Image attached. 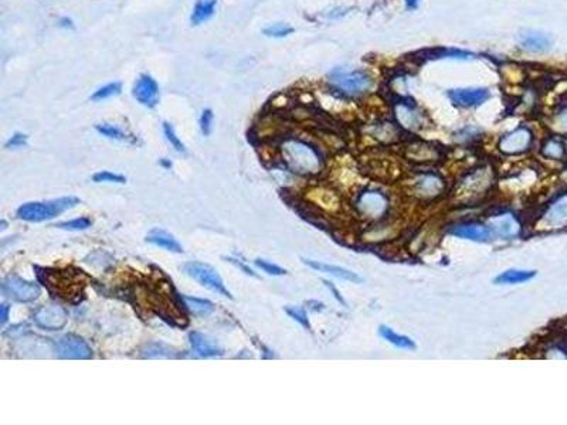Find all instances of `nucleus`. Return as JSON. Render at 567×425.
<instances>
[{"label": "nucleus", "instance_id": "1", "mask_svg": "<svg viewBox=\"0 0 567 425\" xmlns=\"http://www.w3.org/2000/svg\"><path fill=\"white\" fill-rule=\"evenodd\" d=\"M328 83L331 88L342 96L359 98L369 94L373 90L376 81L366 70L335 67L328 74Z\"/></svg>", "mask_w": 567, "mask_h": 425}, {"label": "nucleus", "instance_id": "2", "mask_svg": "<svg viewBox=\"0 0 567 425\" xmlns=\"http://www.w3.org/2000/svg\"><path fill=\"white\" fill-rule=\"evenodd\" d=\"M282 152L288 165L295 172L311 175L319 172L322 168V159L319 152L305 140L288 139L284 142Z\"/></svg>", "mask_w": 567, "mask_h": 425}, {"label": "nucleus", "instance_id": "3", "mask_svg": "<svg viewBox=\"0 0 567 425\" xmlns=\"http://www.w3.org/2000/svg\"><path fill=\"white\" fill-rule=\"evenodd\" d=\"M78 203L79 200L73 196L50 201H32V203H26L17 209V217L20 220L30 222L46 221L60 216L70 209H74Z\"/></svg>", "mask_w": 567, "mask_h": 425}, {"label": "nucleus", "instance_id": "4", "mask_svg": "<svg viewBox=\"0 0 567 425\" xmlns=\"http://www.w3.org/2000/svg\"><path fill=\"white\" fill-rule=\"evenodd\" d=\"M184 271L186 272V275L197 281L201 287H205L218 295L231 298V294L225 287V282H223L218 272L209 264H205V262L200 261H190L184 266Z\"/></svg>", "mask_w": 567, "mask_h": 425}, {"label": "nucleus", "instance_id": "5", "mask_svg": "<svg viewBox=\"0 0 567 425\" xmlns=\"http://www.w3.org/2000/svg\"><path fill=\"white\" fill-rule=\"evenodd\" d=\"M2 292L5 296L16 302L27 303L36 300L40 296V294H42V289H40L37 283L26 281L22 276L9 275L3 279Z\"/></svg>", "mask_w": 567, "mask_h": 425}, {"label": "nucleus", "instance_id": "6", "mask_svg": "<svg viewBox=\"0 0 567 425\" xmlns=\"http://www.w3.org/2000/svg\"><path fill=\"white\" fill-rule=\"evenodd\" d=\"M393 114L400 128L414 132L424 127L425 115L409 98H401L394 103Z\"/></svg>", "mask_w": 567, "mask_h": 425}, {"label": "nucleus", "instance_id": "7", "mask_svg": "<svg viewBox=\"0 0 567 425\" xmlns=\"http://www.w3.org/2000/svg\"><path fill=\"white\" fill-rule=\"evenodd\" d=\"M447 96L457 108L471 110L483 105L492 98L491 90L485 87H470V88H454L447 91Z\"/></svg>", "mask_w": 567, "mask_h": 425}, {"label": "nucleus", "instance_id": "8", "mask_svg": "<svg viewBox=\"0 0 567 425\" xmlns=\"http://www.w3.org/2000/svg\"><path fill=\"white\" fill-rule=\"evenodd\" d=\"M533 139L535 136L529 127H518L499 139L498 148L505 155H522L531 149Z\"/></svg>", "mask_w": 567, "mask_h": 425}, {"label": "nucleus", "instance_id": "9", "mask_svg": "<svg viewBox=\"0 0 567 425\" xmlns=\"http://www.w3.org/2000/svg\"><path fill=\"white\" fill-rule=\"evenodd\" d=\"M356 209L363 217L380 220L389 211V200L380 192H364L356 200Z\"/></svg>", "mask_w": 567, "mask_h": 425}, {"label": "nucleus", "instance_id": "10", "mask_svg": "<svg viewBox=\"0 0 567 425\" xmlns=\"http://www.w3.org/2000/svg\"><path fill=\"white\" fill-rule=\"evenodd\" d=\"M132 96L142 107L155 108L160 99V90L156 79L151 74H140L134 83Z\"/></svg>", "mask_w": 567, "mask_h": 425}, {"label": "nucleus", "instance_id": "11", "mask_svg": "<svg viewBox=\"0 0 567 425\" xmlns=\"http://www.w3.org/2000/svg\"><path fill=\"white\" fill-rule=\"evenodd\" d=\"M55 349L60 357L70 360H87L92 357V349L88 343L77 335H64L55 343Z\"/></svg>", "mask_w": 567, "mask_h": 425}, {"label": "nucleus", "instance_id": "12", "mask_svg": "<svg viewBox=\"0 0 567 425\" xmlns=\"http://www.w3.org/2000/svg\"><path fill=\"white\" fill-rule=\"evenodd\" d=\"M36 325L46 331H60L66 326L68 313L63 307L49 305L37 309L33 315Z\"/></svg>", "mask_w": 567, "mask_h": 425}, {"label": "nucleus", "instance_id": "13", "mask_svg": "<svg viewBox=\"0 0 567 425\" xmlns=\"http://www.w3.org/2000/svg\"><path fill=\"white\" fill-rule=\"evenodd\" d=\"M519 46L528 53H546L552 49V38L539 30H525L519 34Z\"/></svg>", "mask_w": 567, "mask_h": 425}, {"label": "nucleus", "instance_id": "14", "mask_svg": "<svg viewBox=\"0 0 567 425\" xmlns=\"http://www.w3.org/2000/svg\"><path fill=\"white\" fill-rule=\"evenodd\" d=\"M189 342L193 350L200 357H216L223 355V349L217 345L216 340H213L207 335H203L200 332H192L189 335Z\"/></svg>", "mask_w": 567, "mask_h": 425}, {"label": "nucleus", "instance_id": "15", "mask_svg": "<svg viewBox=\"0 0 567 425\" xmlns=\"http://www.w3.org/2000/svg\"><path fill=\"white\" fill-rule=\"evenodd\" d=\"M543 224L549 229H560L567 226V196L560 197L553 203L543 217Z\"/></svg>", "mask_w": 567, "mask_h": 425}, {"label": "nucleus", "instance_id": "16", "mask_svg": "<svg viewBox=\"0 0 567 425\" xmlns=\"http://www.w3.org/2000/svg\"><path fill=\"white\" fill-rule=\"evenodd\" d=\"M451 234L458 238L478 241V242L488 241L491 240V237H494L491 227L481 226V224H461V226L454 227L451 230Z\"/></svg>", "mask_w": 567, "mask_h": 425}, {"label": "nucleus", "instance_id": "17", "mask_svg": "<svg viewBox=\"0 0 567 425\" xmlns=\"http://www.w3.org/2000/svg\"><path fill=\"white\" fill-rule=\"evenodd\" d=\"M303 262H305V264L308 267H311L312 270H316L319 272L329 274V275L336 276L339 279H345V281H349V282H355V283H360L362 282V278L356 272L349 271L346 268H342V267H338V266H331V264H325V262H319V261H314V259H303Z\"/></svg>", "mask_w": 567, "mask_h": 425}, {"label": "nucleus", "instance_id": "18", "mask_svg": "<svg viewBox=\"0 0 567 425\" xmlns=\"http://www.w3.org/2000/svg\"><path fill=\"white\" fill-rule=\"evenodd\" d=\"M217 0H196V3L190 13V25L201 26L207 23L209 20L216 14Z\"/></svg>", "mask_w": 567, "mask_h": 425}, {"label": "nucleus", "instance_id": "19", "mask_svg": "<svg viewBox=\"0 0 567 425\" xmlns=\"http://www.w3.org/2000/svg\"><path fill=\"white\" fill-rule=\"evenodd\" d=\"M444 190V181L437 175H424L416 180V192L421 197H437Z\"/></svg>", "mask_w": 567, "mask_h": 425}, {"label": "nucleus", "instance_id": "20", "mask_svg": "<svg viewBox=\"0 0 567 425\" xmlns=\"http://www.w3.org/2000/svg\"><path fill=\"white\" fill-rule=\"evenodd\" d=\"M147 241L149 242V244H153L159 248H164L171 253H176V254L184 253V248H181V246L179 244V241L165 230H159V229L152 230L147 235Z\"/></svg>", "mask_w": 567, "mask_h": 425}, {"label": "nucleus", "instance_id": "21", "mask_svg": "<svg viewBox=\"0 0 567 425\" xmlns=\"http://www.w3.org/2000/svg\"><path fill=\"white\" fill-rule=\"evenodd\" d=\"M424 57H421V62L424 60H441V58H453V60H474L477 58V54L462 50V49H454V47H437L433 50H425L423 53Z\"/></svg>", "mask_w": 567, "mask_h": 425}, {"label": "nucleus", "instance_id": "22", "mask_svg": "<svg viewBox=\"0 0 567 425\" xmlns=\"http://www.w3.org/2000/svg\"><path fill=\"white\" fill-rule=\"evenodd\" d=\"M490 227L494 235H498L502 238H512V237H516V234L519 233L518 221L511 214H505L494 220L490 224Z\"/></svg>", "mask_w": 567, "mask_h": 425}, {"label": "nucleus", "instance_id": "23", "mask_svg": "<svg viewBox=\"0 0 567 425\" xmlns=\"http://www.w3.org/2000/svg\"><path fill=\"white\" fill-rule=\"evenodd\" d=\"M536 276V271H525V270H508L499 274L495 278L496 285H514V283H523L533 279Z\"/></svg>", "mask_w": 567, "mask_h": 425}, {"label": "nucleus", "instance_id": "24", "mask_svg": "<svg viewBox=\"0 0 567 425\" xmlns=\"http://www.w3.org/2000/svg\"><path fill=\"white\" fill-rule=\"evenodd\" d=\"M379 333H380V336H381L384 340L389 342L390 345H393V346H396V348H399V349H404V350H416V349H417L416 343H414L410 337L404 336V335H399V333H396L392 328H388V326H380Z\"/></svg>", "mask_w": 567, "mask_h": 425}, {"label": "nucleus", "instance_id": "25", "mask_svg": "<svg viewBox=\"0 0 567 425\" xmlns=\"http://www.w3.org/2000/svg\"><path fill=\"white\" fill-rule=\"evenodd\" d=\"M180 299L185 303V307L196 316H209L214 311V305L207 299H199L186 295H181Z\"/></svg>", "mask_w": 567, "mask_h": 425}, {"label": "nucleus", "instance_id": "26", "mask_svg": "<svg viewBox=\"0 0 567 425\" xmlns=\"http://www.w3.org/2000/svg\"><path fill=\"white\" fill-rule=\"evenodd\" d=\"M142 356L147 359H175L176 350L162 342H152L142 349Z\"/></svg>", "mask_w": 567, "mask_h": 425}, {"label": "nucleus", "instance_id": "27", "mask_svg": "<svg viewBox=\"0 0 567 425\" xmlns=\"http://www.w3.org/2000/svg\"><path fill=\"white\" fill-rule=\"evenodd\" d=\"M540 153L546 159L560 160L566 155V146H564L562 139H559V138H549V139H546L544 144L542 145Z\"/></svg>", "mask_w": 567, "mask_h": 425}, {"label": "nucleus", "instance_id": "28", "mask_svg": "<svg viewBox=\"0 0 567 425\" xmlns=\"http://www.w3.org/2000/svg\"><path fill=\"white\" fill-rule=\"evenodd\" d=\"M121 92H123V84H121L119 81H112V83H108L103 87L97 88L90 96V99L92 101V103H103V101L105 99L118 96Z\"/></svg>", "mask_w": 567, "mask_h": 425}, {"label": "nucleus", "instance_id": "29", "mask_svg": "<svg viewBox=\"0 0 567 425\" xmlns=\"http://www.w3.org/2000/svg\"><path fill=\"white\" fill-rule=\"evenodd\" d=\"M95 131L99 135H103V136H105L107 139H111V140L129 142L132 139L131 135H128L124 129H121L119 127H116L114 124H107V123H104V124H97L95 125Z\"/></svg>", "mask_w": 567, "mask_h": 425}, {"label": "nucleus", "instance_id": "30", "mask_svg": "<svg viewBox=\"0 0 567 425\" xmlns=\"http://www.w3.org/2000/svg\"><path fill=\"white\" fill-rule=\"evenodd\" d=\"M292 33H294V27L290 26L288 23H282V22L273 23L262 29V34L270 38H286L291 36Z\"/></svg>", "mask_w": 567, "mask_h": 425}, {"label": "nucleus", "instance_id": "31", "mask_svg": "<svg viewBox=\"0 0 567 425\" xmlns=\"http://www.w3.org/2000/svg\"><path fill=\"white\" fill-rule=\"evenodd\" d=\"M57 229L66 230V231H84L91 227V220L88 217H79L70 221H63L55 224Z\"/></svg>", "mask_w": 567, "mask_h": 425}, {"label": "nucleus", "instance_id": "32", "mask_svg": "<svg viewBox=\"0 0 567 425\" xmlns=\"http://www.w3.org/2000/svg\"><path fill=\"white\" fill-rule=\"evenodd\" d=\"M164 135L166 138V140L171 144V146L177 152V153H186V146L184 142L180 140V138L177 136L175 128L172 127V124L169 123H164Z\"/></svg>", "mask_w": 567, "mask_h": 425}, {"label": "nucleus", "instance_id": "33", "mask_svg": "<svg viewBox=\"0 0 567 425\" xmlns=\"http://www.w3.org/2000/svg\"><path fill=\"white\" fill-rule=\"evenodd\" d=\"M92 180L95 183H118V185H124L127 179L123 175H118V173H112L108 170L104 172H98L92 176Z\"/></svg>", "mask_w": 567, "mask_h": 425}, {"label": "nucleus", "instance_id": "34", "mask_svg": "<svg viewBox=\"0 0 567 425\" xmlns=\"http://www.w3.org/2000/svg\"><path fill=\"white\" fill-rule=\"evenodd\" d=\"M213 120H214V114L210 108H206L201 111V115L199 118V127L201 133L203 136H209L212 133L213 129Z\"/></svg>", "mask_w": 567, "mask_h": 425}, {"label": "nucleus", "instance_id": "35", "mask_svg": "<svg viewBox=\"0 0 567 425\" xmlns=\"http://www.w3.org/2000/svg\"><path fill=\"white\" fill-rule=\"evenodd\" d=\"M254 264H255L260 270H262L264 272H267L268 275L281 276V275H286V274H287V271H286V270L281 268V267H278L277 264H273V262H270V261H267V259L257 258V259L254 261Z\"/></svg>", "mask_w": 567, "mask_h": 425}, {"label": "nucleus", "instance_id": "36", "mask_svg": "<svg viewBox=\"0 0 567 425\" xmlns=\"http://www.w3.org/2000/svg\"><path fill=\"white\" fill-rule=\"evenodd\" d=\"M286 312L295 320V322H298L299 325H302L303 328L305 329H311V323H310V319H308V315H307V312L303 311L302 308H297V307H288V308H286Z\"/></svg>", "mask_w": 567, "mask_h": 425}, {"label": "nucleus", "instance_id": "37", "mask_svg": "<svg viewBox=\"0 0 567 425\" xmlns=\"http://www.w3.org/2000/svg\"><path fill=\"white\" fill-rule=\"evenodd\" d=\"M27 139H29V136L26 135V133H22V132H16V133H13V136L6 142V145H5V148L6 149H22V148H26L27 146Z\"/></svg>", "mask_w": 567, "mask_h": 425}, {"label": "nucleus", "instance_id": "38", "mask_svg": "<svg viewBox=\"0 0 567 425\" xmlns=\"http://www.w3.org/2000/svg\"><path fill=\"white\" fill-rule=\"evenodd\" d=\"M555 125L559 131L567 132V104L563 105L555 115Z\"/></svg>", "mask_w": 567, "mask_h": 425}, {"label": "nucleus", "instance_id": "39", "mask_svg": "<svg viewBox=\"0 0 567 425\" xmlns=\"http://www.w3.org/2000/svg\"><path fill=\"white\" fill-rule=\"evenodd\" d=\"M479 133H481V129H478L475 127H465L464 129H461L458 132V139H462L465 142H467V140L470 142V140L475 139Z\"/></svg>", "mask_w": 567, "mask_h": 425}, {"label": "nucleus", "instance_id": "40", "mask_svg": "<svg viewBox=\"0 0 567 425\" xmlns=\"http://www.w3.org/2000/svg\"><path fill=\"white\" fill-rule=\"evenodd\" d=\"M227 261L229 262H231V264H234L236 267H238L242 272H246L247 275H251V276H255V274H254V271L251 270V268H249L246 264H242L241 261H238V259H236V258H231V257H229L227 258Z\"/></svg>", "mask_w": 567, "mask_h": 425}, {"label": "nucleus", "instance_id": "41", "mask_svg": "<svg viewBox=\"0 0 567 425\" xmlns=\"http://www.w3.org/2000/svg\"><path fill=\"white\" fill-rule=\"evenodd\" d=\"M57 26L62 27V29H66V30H73L74 29V22H73V18H70V17H62V18H58Z\"/></svg>", "mask_w": 567, "mask_h": 425}, {"label": "nucleus", "instance_id": "42", "mask_svg": "<svg viewBox=\"0 0 567 425\" xmlns=\"http://www.w3.org/2000/svg\"><path fill=\"white\" fill-rule=\"evenodd\" d=\"M325 285L331 289V292H333V296L340 302V303H343V305H346V302H345V299H343L342 296H340V294H339V291L332 285V283H329L328 281H325Z\"/></svg>", "mask_w": 567, "mask_h": 425}, {"label": "nucleus", "instance_id": "43", "mask_svg": "<svg viewBox=\"0 0 567 425\" xmlns=\"http://www.w3.org/2000/svg\"><path fill=\"white\" fill-rule=\"evenodd\" d=\"M348 12H345V9L343 8H339V9H333V10H331V13H328V17L329 18H339V17H342V16H345Z\"/></svg>", "mask_w": 567, "mask_h": 425}, {"label": "nucleus", "instance_id": "44", "mask_svg": "<svg viewBox=\"0 0 567 425\" xmlns=\"http://www.w3.org/2000/svg\"><path fill=\"white\" fill-rule=\"evenodd\" d=\"M9 309H10V308L6 305V303H3V305L0 307V313H2V315H0V318H2V325H5V323L8 322V318H9Z\"/></svg>", "mask_w": 567, "mask_h": 425}, {"label": "nucleus", "instance_id": "45", "mask_svg": "<svg viewBox=\"0 0 567 425\" xmlns=\"http://www.w3.org/2000/svg\"><path fill=\"white\" fill-rule=\"evenodd\" d=\"M418 3H420V0H404V5H406V8L409 10L417 9L418 8Z\"/></svg>", "mask_w": 567, "mask_h": 425}, {"label": "nucleus", "instance_id": "46", "mask_svg": "<svg viewBox=\"0 0 567 425\" xmlns=\"http://www.w3.org/2000/svg\"><path fill=\"white\" fill-rule=\"evenodd\" d=\"M160 164H162V165H164V166H166V168H172V164H169V162H166L165 159H164V160H162V162H160Z\"/></svg>", "mask_w": 567, "mask_h": 425}]
</instances>
